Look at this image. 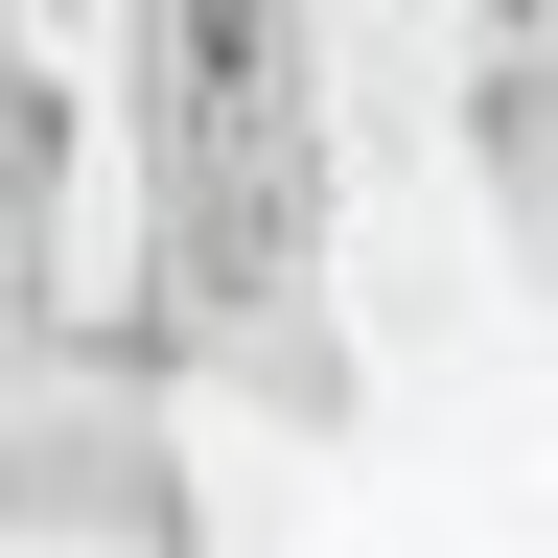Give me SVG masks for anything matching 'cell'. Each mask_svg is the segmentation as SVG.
Listing matches in <instances>:
<instances>
[{
    "label": "cell",
    "instance_id": "obj_1",
    "mask_svg": "<svg viewBox=\"0 0 558 558\" xmlns=\"http://www.w3.org/2000/svg\"><path fill=\"white\" fill-rule=\"evenodd\" d=\"M442 117H465V233H488V279L558 326V47H465Z\"/></svg>",
    "mask_w": 558,
    "mask_h": 558
}]
</instances>
